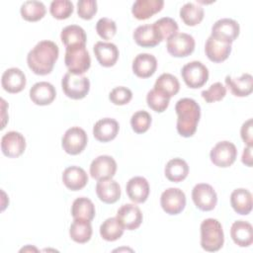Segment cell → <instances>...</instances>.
Here are the masks:
<instances>
[{"label": "cell", "instance_id": "6da1fadb", "mask_svg": "<svg viewBox=\"0 0 253 253\" xmlns=\"http://www.w3.org/2000/svg\"><path fill=\"white\" fill-rule=\"evenodd\" d=\"M59 54L58 46L51 41H41L27 55L29 68L38 75L49 74Z\"/></svg>", "mask_w": 253, "mask_h": 253}, {"label": "cell", "instance_id": "7a4b0ae2", "mask_svg": "<svg viewBox=\"0 0 253 253\" xmlns=\"http://www.w3.org/2000/svg\"><path fill=\"white\" fill-rule=\"evenodd\" d=\"M177 114V131L184 137L192 136L201 118L200 105L191 98H182L175 105Z\"/></svg>", "mask_w": 253, "mask_h": 253}, {"label": "cell", "instance_id": "3957f363", "mask_svg": "<svg viewBox=\"0 0 253 253\" xmlns=\"http://www.w3.org/2000/svg\"><path fill=\"white\" fill-rule=\"evenodd\" d=\"M224 242L220 222L214 218H207L201 223V246L208 252L218 251Z\"/></svg>", "mask_w": 253, "mask_h": 253}, {"label": "cell", "instance_id": "277c9868", "mask_svg": "<svg viewBox=\"0 0 253 253\" xmlns=\"http://www.w3.org/2000/svg\"><path fill=\"white\" fill-rule=\"evenodd\" d=\"M64 63L73 74L82 75L91 66V57L86 48V44H75L65 48Z\"/></svg>", "mask_w": 253, "mask_h": 253}, {"label": "cell", "instance_id": "5b68a950", "mask_svg": "<svg viewBox=\"0 0 253 253\" xmlns=\"http://www.w3.org/2000/svg\"><path fill=\"white\" fill-rule=\"evenodd\" d=\"M61 87L68 98L80 100L89 93L90 81L88 77L84 75L67 72L61 79Z\"/></svg>", "mask_w": 253, "mask_h": 253}, {"label": "cell", "instance_id": "8992f818", "mask_svg": "<svg viewBox=\"0 0 253 253\" xmlns=\"http://www.w3.org/2000/svg\"><path fill=\"white\" fill-rule=\"evenodd\" d=\"M181 75L190 88L196 89L204 86L209 79V69L201 61H191L182 67Z\"/></svg>", "mask_w": 253, "mask_h": 253}, {"label": "cell", "instance_id": "52a82bcc", "mask_svg": "<svg viewBox=\"0 0 253 253\" xmlns=\"http://www.w3.org/2000/svg\"><path fill=\"white\" fill-rule=\"evenodd\" d=\"M237 156L236 146L227 140L217 142L211 150V161L217 167L226 168L231 166Z\"/></svg>", "mask_w": 253, "mask_h": 253}, {"label": "cell", "instance_id": "ba28073f", "mask_svg": "<svg viewBox=\"0 0 253 253\" xmlns=\"http://www.w3.org/2000/svg\"><path fill=\"white\" fill-rule=\"evenodd\" d=\"M87 141L88 137L85 130L79 126H72L64 132L61 144L66 153L77 155L84 150Z\"/></svg>", "mask_w": 253, "mask_h": 253}, {"label": "cell", "instance_id": "9c48e42d", "mask_svg": "<svg viewBox=\"0 0 253 253\" xmlns=\"http://www.w3.org/2000/svg\"><path fill=\"white\" fill-rule=\"evenodd\" d=\"M192 199L195 206L203 211H209L215 208L217 196L213 188L207 183L197 184L192 191Z\"/></svg>", "mask_w": 253, "mask_h": 253}, {"label": "cell", "instance_id": "30bf717a", "mask_svg": "<svg viewBox=\"0 0 253 253\" xmlns=\"http://www.w3.org/2000/svg\"><path fill=\"white\" fill-rule=\"evenodd\" d=\"M239 24L229 18L217 20L211 27V37L215 40L231 44L239 35Z\"/></svg>", "mask_w": 253, "mask_h": 253}, {"label": "cell", "instance_id": "8fae6325", "mask_svg": "<svg viewBox=\"0 0 253 253\" xmlns=\"http://www.w3.org/2000/svg\"><path fill=\"white\" fill-rule=\"evenodd\" d=\"M167 51L175 57L190 55L195 49L194 38L186 33H177L167 40Z\"/></svg>", "mask_w": 253, "mask_h": 253}, {"label": "cell", "instance_id": "7c38bea8", "mask_svg": "<svg viewBox=\"0 0 253 253\" xmlns=\"http://www.w3.org/2000/svg\"><path fill=\"white\" fill-rule=\"evenodd\" d=\"M160 205L166 213L178 214L186 206L185 193L178 188H168L161 194Z\"/></svg>", "mask_w": 253, "mask_h": 253}, {"label": "cell", "instance_id": "4fadbf2b", "mask_svg": "<svg viewBox=\"0 0 253 253\" xmlns=\"http://www.w3.org/2000/svg\"><path fill=\"white\" fill-rule=\"evenodd\" d=\"M26 149V139L18 131H8L1 138V150L3 154L10 158L21 156Z\"/></svg>", "mask_w": 253, "mask_h": 253}, {"label": "cell", "instance_id": "5bb4252c", "mask_svg": "<svg viewBox=\"0 0 253 253\" xmlns=\"http://www.w3.org/2000/svg\"><path fill=\"white\" fill-rule=\"evenodd\" d=\"M116 171L117 162L112 156L109 155H100L96 157L90 165V175L97 181L113 178Z\"/></svg>", "mask_w": 253, "mask_h": 253}, {"label": "cell", "instance_id": "9a60e30c", "mask_svg": "<svg viewBox=\"0 0 253 253\" xmlns=\"http://www.w3.org/2000/svg\"><path fill=\"white\" fill-rule=\"evenodd\" d=\"M116 217L123 227L127 230L138 228L142 222V212L140 209L133 204L123 205L118 210Z\"/></svg>", "mask_w": 253, "mask_h": 253}, {"label": "cell", "instance_id": "2e32d148", "mask_svg": "<svg viewBox=\"0 0 253 253\" xmlns=\"http://www.w3.org/2000/svg\"><path fill=\"white\" fill-rule=\"evenodd\" d=\"M56 91L52 84L46 81L37 82L30 89V98L36 105L46 106L55 99Z\"/></svg>", "mask_w": 253, "mask_h": 253}, {"label": "cell", "instance_id": "e0dca14e", "mask_svg": "<svg viewBox=\"0 0 253 253\" xmlns=\"http://www.w3.org/2000/svg\"><path fill=\"white\" fill-rule=\"evenodd\" d=\"M133 40L142 47H153L162 42L161 36L153 24L138 26L133 32Z\"/></svg>", "mask_w": 253, "mask_h": 253}, {"label": "cell", "instance_id": "ac0fdd59", "mask_svg": "<svg viewBox=\"0 0 253 253\" xmlns=\"http://www.w3.org/2000/svg\"><path fill=\"white\" fill-rule=\"evenodd\" d=\"M27 80L25 73L17 68L12 67L4 71L1 78V84L5 91L9 93H19L21 92L26 86Z\"/></svg>", "mask_w": 253, "mask_h": 253}, {"label": "cell", "instance_id": "d6986e66", "mask_svg": "<svg viewBox=\"0 0 253 253\" xmlns=\"http://www.w3.org/2000/svg\"><path fill=\"white\" fill-rule=\"evenodd\" d=\"M126 191L133 203H144L149 195V184L144 177L135 176L128 180L126 186Z\"/></svg>", "mask_w": 253, "mask_h": 253}, {"label": "cell", "instance_id": "ffe728a7", "mask_svg": "<svg viewBox=\"0 0 253 253\" xmlns=\"http://www.w3.org/2000/svg\"><path fill=\"white\" fill-rule=\"evenodd\" d=\"M93 50L98 62L104 67H111L116 64L119 58V49L115 43L97 42Z\"/></svg>", "mask_w": 253, "mask_h": 253}, {"label": "cell", "instance_id": "44dd1931", "mask_svg": "<svg viewBox=\"0 0 253 253\" xmlns=\"http://www.w3.org/2000/svg\"><path fill=\"white\" fill-rule=\"evenodd\" d=\"M119 129V123L115 119L104 118L95 123L93 126V135L101 142H108L117 136Z\"/></svg>", "mask_w": 253, "mask_h": 253}, {"label": "cell", "instance_id": "7402d4cb", "mask_svg": "<svg viewBox=\"0 0 253 253\" xmlns=\"http://www.w3.org/2000/svg\"><path fill=\"white\" fill-rule=\"evenodd\" d=\"M62 182L71 191H79L88 183V175L85 170L78 166H69L62 173Z\"/></svg>", "mask_w": 253, "mask_h": 253}, {"label": "cell", "instance_id": "603a6c76", "mask_svg": "<svg viewBox=\"0 0 253 253\" xmlns=\"http://www.w3.org/2000/svg\"><path fill=\"white\" fill-rule=\"evenodd\" d=\"M96 194L103 203L114 204L121 197V187L112 178L102 179L96 184Z\"/></svg>", "mask_w": 253, "mask_h": 253}, {"label": "cell", "instance_id": "cb8c5ba5", "mask_svg": "<svg viewBox=\"0 0 253 253\" xmlns=\"http://www.w3.org/2000/svg\"><path fill=\"white\" fill-rule=\"evenodd\" d=\"M157 68V59L150 53H139L132 61V71L140 78L152 76Z\"/></svg>", "mask_w": 253, "mask_h": 253}, {"label": "cell", "instance_id": "d4e9b609", "mask_svg": "<svg viewBox=\"0 0 253 253\" xmlns=\"http://www.w3.org/2000/svg\"><path fill=\"white\" fill-rule=\"evenodd\" d=\"M230 236L236 245L248 247L253 242V227L248 221L236 220L231 225Z\"/></svg>", "mask_w": 253, "mask_h": 253}, {"label": "cell", "instance_id": "484cf974", "mask_svg": "<svg viewBox=\"0 0 253 253\" xmlns=\"http://www.w3.org/2000/svg\"><path fill=\"white\" fill-rule=\"evenodd\" d=\"M225 84L230 92L236 97H246L253 91V77L249 73H243L240 77H225Z\"/></svg>", "mask_w": 253, "mask_h": 253}, {"label": "cell", "instance_id": "4316f807", "mask_svg": "<svg viewBox=\"0 0 253 253\" xmlns=\"http://www.w3.org/2000/svg\"><path fill=\"white\" fill-rule=\"evenodd\" d=\"M205 52L212 62H222L231 52V44L221 42L210 36L205 44Z\"/></svg>", "mask_w": 253, "mask_h": 253}, {"label": "cell", "instance_id": "83f0119b", "mask_svg": "<svg viewBox=\"0 0 253 253\" xmlns=\"http://www.w3.org/2000/svg\"><path fill=\"white\" fill-rule=\"evenodd\" d=\"M163 0H136L132 4L131 13L138 20H146L162 10Z\"/></svg>", "mask_w": 253, "mask_h": 253}, {"label": "cell", "instance_id": "f1b7e54d", "mask_svg": "<svg viewBox=\"0 0 253 253\" xmlns=\"http://www.w3.org/2000/svg\"><path fill=\"white\" fill-rule=\"evenodd\" d=\"M230 205L235 212L246 215L252 210V194L243 188L235 189L230 195Z\"/></svg>", "mask_w": 253, "mask_h": 253}, {"label": "cell", "instance_id": "f546056e", "mask_svg": "<svg viewBox=\"0 0 253 253\" xmlns=\"http://www.w3.org/2000/svg\"><path fill=\"white\" fill-rule=\"evenodd\" d=\"M164 173L169 181L178 183L187 178L189 174V166L184 159L178 157L173 158L167 162Z\"/></svg>", "mask_w": 253, "mask_h": 253}, {"label": "cell", "instance_id": "4dcf8cb0", "mask_svg": "<svg viewBox=\"0 0 253 253\" xmlns=\"http://www.w3.org/2000/svg\"><path fill=\"white\" fill-rule=\"evenodd\" d=\"M71 239L77 243H86L92 236L91 220L84 218H74L69 228Z\"/></svg>", "mask_w": 253, "mask_h": 253}, {"label": "cell", "instance_id": "1f68e13d", "mask_svg": "<svg viewBox=\"0 0 253 253\" xmlns=\"http://www.w3.org/2000/svg\"><path fill=\"white\" fill-rule=\"evenodd\" d=\"M60 39L63 44L67 47L75 44H86L87 36L80 26L69 25L62 29Z\"/></svg>", "mask_w": 253, "mask_h": 253}, {"label": "cell", "instance_id": "d6a6232c", "mask_svg": "<svg viewBox=\"0 0 253 253\" xmlns=\"http://www.w3.org/2000/svg\"><path fill=\"white\" fill-rule=\"evenodd\" d=\"M71 214L73 218L92 220L95 216V206L93 202L86 197L77 198L71 206Z\"/></svg>", "mask_w": 253, "mask_h": 253}, {"label": "cell", "instance_id": "836d02e7", "mask_svg": "<svg viewBox=\"0 0 253 253\" xmlns=\"http://www.w3.org/2000/svg\"><path fill=\"white\" fill-rule=\"evenodd\" d=\"M180 17L187 26H196L204 19V8L193 2H188L180 9Z\"/></svg>", "mask_w": 253, "mask_h": 253}, {"label": "cell", "instance_id": "e575fe53", "mask_svg": "<svg viewBox=\"0 0 253 253\" xmlns=\"http://www.w3.org/2000/svg\"><path fill=\"white\" fill-rule=\"evenodd\" d=\"M153 88L171 98L179 92L180 83L176 76L170 73H163L156 79Z\"/></svg>", "mask_w": 253, "mask_h": 253}, {"label": "cell", "instance_id": "d590c367", "mask_svg": "<svg viewBox=\"0 0 253 253\" xmlns=\"http://www.w3.org/2000/svg\"><path fill=\"white\" fill-rule=\"evenodd\" d=\"M23 19L29 22H37L45 15V6L41 1H26L20 8Z\"/></svg>", "mask_w": 253, "mask_h": 253}, {"label": "cell", "instance_id": "8d00e7d4", "mask_svg": "<svg viewBox=\"0 0 253 253\" xmlns=\"http://www.w3.org/2000/svg\"><path fill=\"white\" fill-rule=\"evenodd\" d=\"M125 228L117 217H109L100 226V234L106 241H116L124 234Z\"/></svg>", "mask_w": 253, "mask_h": 253}, {"label": "cell", "instance_id": "74e56055", "mask_svg": "<svg viewBox=\"0 0 253 253\" xmlns=\"http://www.w3.org/2000/svg\"><path fill=\"white\" fill-rule=\"evenodd\" d=\"M169 102V97L154 88L151 89L146 95V103L148 107L157 113L164 112L168 108Z\"/></svg>", "mask_w": 253, "mask_h": 253}, {"label": "cell", "instance_id": "f35d334b", "mask_svg": "<svg viewBox=\"0 0 253 253\" xmlns=\"http://www.w3.org/2000/svg\"><path fill=\"white\" fill-rule=\"evenodd\" d=\"M73 3L69 0H53L49 6V12L55 19H67L73 13Z\"/></svg>", "mask_w": 253, "mask_h": 253}, {"label": "cell", "instance_id": "ab89813d", "mask_svg": "<svg viewBox=\"0 0 253 253\" xmlns=\"http://www.w3.org/2000/svg\"><path fill=\"white\" fill-rule=\"evenodd\" d=\"M158 33L161 36L162 41L168 40L170 37L178 33V24L177 22L170 17H163L153 23Z\"/></svg>", "mask_w": 253, "mask_h": 253}, {"label": "cell", "instance_id": "60d3db41", "mask_svg": "<svg viewBox=\"0 0 253 253\" xmlns=\"http://www.w3.org/2000/svg\"><path fill=\"white\" fill-rule=\"evenodd\" d=\"M151 125V116L146 111H137L130 118V126L134 132L143 133Z\"/></svg>", "mask_w": 253, "mask_h": 253}, {"label": "cell", "instance_id": "b9f144b4", "mask_svg": "<svg viewBox=\"0 0 253 253\" xmlns=\"http://www.w3.org/2000/svg\"><path fill=\"white\" fill-rule=\"evenodd\" d=\"M226 95V88L220 83L215 82L210 86L209 89L202 91V97L207 103H213L220 101Z\"/></svg>", "mask_w": 253, "mask_h": 253}, {"label": "cell", "instance_id": "7bdbcfd3", "mask_svg": "<svg viewBox=\"0 0 253 253\" xmlns=\"http://www.w3.org/2000/svg\"><path fill=\"white\" fill-rule=\"evenodd\" d=\"M96 31L103 40H110L117 33V25L109 18H101L96 24Z\"/></svg>", "mask_w": 253, "mask_h": 253}, {"label": "cell", "instance_id": "ee69618b", "mask_svg": "<svg viewBox=\"0 0 253 253\" xmlns=\"http://www.w3.org/2000/svg\"><path fill=\"white\" fill-rule=\"evenodd\" d=\"M132 98L131 91L124 86L115 87L109 94V99L114 105L122 106L127 104Z\"/></svg>", "mask_w": 253, "mask_h": 253}, {"label": "cell", "instance_id": "f6af8a7d", "mask_svg": "<svg viewBox=\"0 0 253 253\" xmlns=\"http://www.w3.org/2000/svg\"><path fill=\"white\" fill-rule=\"evenodd\" d=\"M97 13V2L95 0H79L77 2V14L84 20H91Z\"/></svg>", "mask_w": 253, "mask_h": 253}, {"label": "cell", "instance_id": "bcb514c9", "mask_svg": "<svg viewBox=\"0 0 253 253\" xmlns=\"http://www.w3.org/2000/svg\"><path fill=\"white\" fill-rule=\"evenodd\" d=\"M252 126H253V120L248 119L245 123H243L241 129H240V134L241 138L244 141V143L247 146L252 147L253 146V137H252Z\"/></svg>", "mask_w": 253, "mask_h": 253}, {"label": "cell", "instance_id": "7dc6e473", "mask_svg": "<svg viewBox=\"0 0 253 253\" xmlns=\"http://www.w3.org/2000/svg\"><path fill=\"white\" fill-rule=\"evenodd\" d=\"M241 161L243 164H245L248 167L252 166V147L247 146L243 149Z\"/></svg>", "mask_w": 253, "mask_h": 253}]
</instances>
